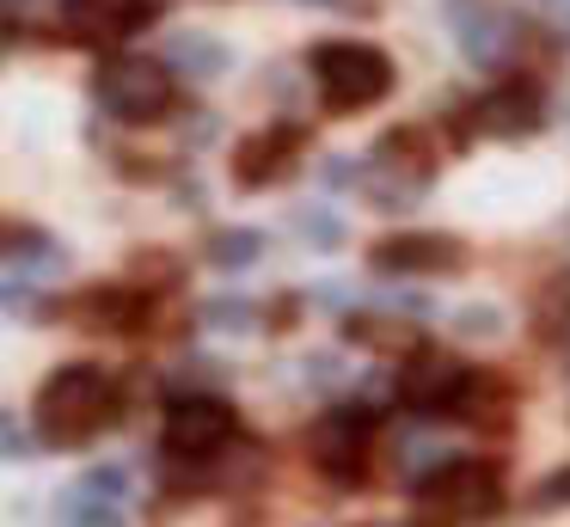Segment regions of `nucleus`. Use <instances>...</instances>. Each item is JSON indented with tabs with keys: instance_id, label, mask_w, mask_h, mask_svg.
<instances>
[{
	"instance_id": "1",
	"label": "nucleus",
	"mask_w": 570,
	"mask_h": 527,
	"mask_svg": "<svg viewBox=\"0 0 570 527\" xmlns=\"http://www.w3.org/2000/svg\"><path fill=\"white\" fill-rule=\"evenodd\" d=\"M31 417H38V436L50 448H87L92 436H105L124 417V399H117V380L99 362H68L43 380Z\"/></svg>"
},
{
	"instance_id": "2",
	"label": "nucleus",
	"mask_w": 570,
	"mask_h": 527,
	"mask_svg": "<svg viewBox=\"0 0 570 527\" xmlns=\"http://www.w3.org/2000/svg\"><path fill=\"white\" fill-rule=\"evenodd\" d=\"M307 74L313 86H320L325 110L332 117H356V110L381 105L386 92H393V56L374 43H350V37H337V43H313L307 49Z\"/></svg>"
},
{
	"instance_id": "3",
	"label": "nucleus",
	"mask_w": 570,
	"mask_h": 527,
	"mask_svg": "<svg viewBox=\"0 0 570 527\" xmlns=\"http://www.w3.org/2000/svg\"><path fill=\"white\" fill-rule=\"evenodd\" d=\"M417 509L442 527H479L503 509V472L491 460H435L417 478Z\"/></svg>"
},
{
	"instance_id": "4",
	"label": "nucleus",
	"mask_w": 570,
	"mask_h": 527,
	"mask_svg": "<svg viewBox=\"0 0 570 527\" xmlns=\"http://www.w3.org/2000/svg\"><path fill=\"white\" fill-rule=\"evenodd\" d=\"M92 92H99V110H105V117L148 129V123H166V117H173L178 86H173V68H166L160 56H105Z\"/></svg>"
},
{
	"instance_id": "5",
	"label": "nucleus",
	"mask_w": 570,
	"mask_h": 527,
	"mask_svg": "<svg viewBox=\"0 0 570 527\" xmlns=\"http://www.w3.org/2000/svg\"><path fill=\"white\" fill-rule=\"evenodd\" d=\"M479 387L466 362L454 350H417L399 374V399L423 417H448V411H466V392Z\"/></svg>"
},
{
	"instance_id": "6",
	"label": "nucleus",
	"mask_w": 570,
	"mask_h": 527,
	"mask_svg": "<svg viewBox=\"0 0 570 527\" xmlns=\"http://www.w3.org/2000/svg\"><path fill=\"white\" fill-rule=\"evenodd\" d=\"M234 436V404L222 392H178L166 404V453L173 460H209Z\"/></svg>"
},
{
	"instance_id": "7",
	"label": "nucleus",
	"mask_w": 570,
	"mask_h": 527,
	"mask_svg": "<svg viewBox=\"0 0 570 527\" xmlns=\"http://www.w3.org/2000/svg\"><path fill=\"white\" fill-rule=\"evenodd\" d=\"M368 257L386 276H454L466 264V245L454 233H386V240H374Z\"/></svg>"
},
{
	"instance_id": "8",
	"label": "nucleus",
	"mask_w": 570,
	"mask_h": 527,
	"mask_svg": "<svg viewBox=\"0 0 570 527\" xmlns=\"http://www.w3.org/2000/svg\"><path fill=\"white\" fill-rule=\"evenodd\" d=\"M295 154H301V129H295V123L246 135V141L234 147V184L264 191V184H276V178H288V172H295Z\"/></svg>"
},
{
	"instance_id": "9",
	"label": "nucleus",
	"mask_w": 570,
	"mask_h": 527,
	"mask_svg": "<svg viewBox=\"0 0 570 527\" xmlns=\"http://www.w3.org/2000/svg\"><path fill=\"white\" fill-rule=\"evenodd\" d=\"M160 12V0H62V31L87 37V43H111V37L136 31Z\"/></svg>"
},
{
	"instance_id": "10",
	"label": "nucleus",
	"mask_w": 570,
	"mask_h": 527,
	"mask_svg": "<svg viewBox=\"0 0 570 527\" xmlns=\"http://www.w3.org/2000/svg\"><path fill=\"white\" fill-rule=\"evenodd\" d=\"M546 123V110H540V92L533 86H521V80H509V86H491V92L472 105V117H466V129H479V135H533Z\"/></svg>"
},
{
	"instance_id": "11",
	"label": "nucleus",
	"mask_w": 570,
	"mask_h": 527,
	"mask_svg": "<svg viewBox=\"0 0 570 527\" xmlns=\"http://www.w3.org/2000/svg\"><path fill=\"white\" fill-rule=\"evenodd\" d=\"M362 453H368V417L362 411H332L313 436V460L325 466L332 478H362Z\"/></svg>"
},
{
	"instance_id": "12",
	"label": "nucleus",
	"mask_w": 570,
	"mask_h": 527,
	"mask_svg": "<svg viewBox=\"0 0 570 527\" xmlns=\"http://www.w3.org/2000/svg\"><path fill=\"white\" fill-rule=\"evenodd\" d=\"M75 319L92 331H136L148 325V289H136V282H105V289H87L75 301Z\"/></svg>"
},
{
	"instance_id": "13",
	"label": "nucleus",
	"mask_w": 570,
	"mask_h": 527,
	"mask_svg": "<svg viewBox=\"0 0 570 527\" xmlns=\"http://www.w3.org/2000/svg\"><path fill=\"white\" fill-rule=\"evenodd\" d=\"M68 521L75 527H124V485L117 472H92L68 490Z\"/></svg>"
},
{
	"instance_id": "14",
	"label": "nucleus",
	"mask_w": 570,
	"mask_h": 527,
	"mask_svg": "<svg viewBox=\"0 0 570 527\" xmlns=\"http://www.w3.org/2000/svg\"><path fill=\"white\" fill-rule=\"evenodd\" d=\"M350 343H362V350H393V355H417V325L405 319H386V313H356L350 319Z\"/></svg>"
},
{
	"instance_id": "15",
	"label": "nucleus",
	"mask_w": 570,
	"mask_h": 527,
	"mask_svg": "<svg viewBox=\"0 0 570 527\" xmlns=\"http://www.w3.org/2000/svg\"><path fill=\"white\" fill-rule=\"evenodd\" d=\"M166 61H178V74H190V80H215V74H227V43L209 31H178L173 49H166Z\"/></svg>"
},
{
	"instance_id": "16",
	"label": "nucleus",
	"mask_w": 570,
	"mask_h": 527,
	"mask_svg": "<svg viewBox=\"0 0 570 527\" xmlns=\"http://www.w3.org/2000/svg\"><path fill=\"white\" fill-rule=\"evenodd\" d=\"M258 257H264V233H252V227H227L209 240V264H222V270H252Z\"/></svg>"
},
{
	"instance_id": "17",
	"label": "nucleus",
	"mask_w": 570,
	"mask_h": 527,
	"mask_svg": "<svg viewBox=\"0 0 570 527\" xmlns=\"http://www.w3.org/2000/svg\"><path fill=\"white\" fill-rule=\"evenodd\" d=\"M129 282H136V289H173L178 282V264L166 252H136V264H129Z\"/></svg>"
},
{
	"instance_id": "18",
	"label": "nucleus",
	"mask_w": 570,
	"mask_h": 527,
	"mask_svg": "<svg viewBox=\"0 0 570 527\" xmlns=\"http://www.w3.org/2000/svg\"><path fill=\"white\" fill-rule=\"evenodd\" d=\"M203 319H209L215 331H252V325H258L252 301H239V294H227V301H209V306H203Z\"/></svg>"
},
{
	"instance_id": "19",
	"label": "nucleus",
	"mask_w": 570,
	"mask_h": 527,
	"mask_svg": "<svg viewBox=\"0 0 570 527\" xmlns=\"http://www.w3.org/2000/svg\"><path fill=\"white\" fill-rule=\"evenodd\" d=\"M295 227L307 233L313 245H344V221L332 208H295Z\"/></svg>"
},
{
	"instance_id": "20",
	"label": "nucleus",
	"mask_w": 570,
	"mask_h": 527,
	"mask_svg": "<svg viewBox=\"0 0 570 527\" xmlns=\"http://www.w3.org/2000/svg\"><path fill=\"white\" fill-rule=\"evenodd\" d=\"M0 306L19 319H56V301H43V294H26V289H0Z\"/></svg>"
},
{
	"instance_id": "21",
	"label": "nucleus",
	"mask_w": 570,
	"mask_h": 527,
	"mask_svg": "<svg viewBox=\"0 0 570 527\" xmlns=\"http://www.w3.org/2000/svg\"><path fill=\"white\" fill-rule=\"evenodd\" d=\"M564 502H570V466H558V472L533 490V509H564Z\"/></svg>"
},
{
	"instance_id": "22",
	"label": "nucleus",
	"mask_w": 570,
	"mask_h": 527,
	"mask_svg": "<svg viewBox=\"0 0 570 527\" xmlns=\"http://www.w3.org/2000/svg\"><path fill=\"white\" fill-rule=\"evenodd\" d=\"M454 325L460 331H479V338H497V331H503V319H497V313H454Z\"/></svg>"
}]
</instances>
